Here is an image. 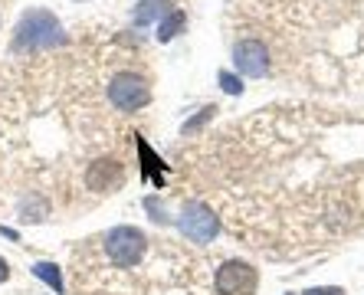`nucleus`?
Returning a JSON list of instances; mask_svg holds the SVG:
<instances>
[{
	"mask_svg": "<svg viewBox=\"0 0 364 295\" xmlns=\"http://www.w3.org/2000/svg\"><path fill=\"white\" fill-rule=\"evenodd\" d=\"M302 295H345V289H338V286H318V289H309V292H302Z\"/></svg>",
	"mask_w": 364,
	"mask_h": 295,
	"instance_id": "4468645a",
	"label": "nucleus"
},
{
	"mask_svg": "<svg viewBox=\"0 0 364 295\" xmlns=\"http://www.w3.org/2000/svg\"><path fill=\"white\" fill-rule=\"evenodd\" d=\"M213 115H217V105H207V109H200L194 118H191V122H184V128H181V132H184V135H191V132H197V128L207 125Z\"/></svg>",
	"mask_w": 364,
	"mask_h": 295,
	"instance_id": "f8f14e48",
	"label": "nucleus"
},
{
	"mask_svg": "<svg viewBox=\"0 0 364 295\" xmlns=\"http://www.w3.org/2000/svg\"><path fill=\"white\" fill-rule=\"evenodd\" d=\"M213 286L220 295H256V286H259V276L250 262H240V259H230L223 262L217 269V279Z\"/></svg>",
	"mask_w": 364,
	"mask_h": 295,
	"instance_id": "39448f33",
	"label": "nucleus"
},
{
	"mask_svg": "<svg viewBox=\"0 0 364 295\" xmlns=\"http://www.w3.org/2000/svg\"><path fill=\"white\" fill-rule=\"evenodd\" d=\"M184 26H187V14H184V10H171L168 17H161V23H158V40L171 43L174 36L181 33V30H184Z\"/></svg>",
	"mask_w": 364,
	"mask_h": 295,
	"instance_id": "1a4fd4ad",
	"label": "nucleus"
},
{
	"mask_svg": "<svg viewBox=\"0 0 364 295\" xmlns=\"http://www.w3.org/2000/svg\"><path fill=\"white\" fill-rule=\"evenodd\" d=\"M135 144H138V151H141V161H144V177H151L154 184H164V161L154 158V151H151V148H148V144H144L138 135H135Z\"/></svg>",
	"mask_w": 364,
	"mask_h": 295,
	"instance_id": "9d476101",
	"label": "nucleus"
},
{
	"mask_svg": "<svg viewBox=\"0 0 364 295\" xmlns=\"http://www.w3.org/2000/svg\"><path fill=\"white\" fill-rule=\"evenodd\" d=\"M122 181H125V171H122L119 161H112V158H99L85 171V184L92 187V191H99V194H109V191L122 187Z\"/></svg>",
	"mask_w": 364,
	"mask_h": 295,
	"instance_id": "0eeeda50",
	"label": "nucleus"
},
{
	"mask_svg": "<svg viewBox=\"0 0 364 295\" xmlns=\"http://www.w3.org/2000/svg\"><path fill=\"white\" fill-rule=\"evenodd\" d=\"M148 210L154 213L151 220H158V223H168V217H164V207H158V200H154V197H151V200H148Z\"/></svg>",
	"mask_w": 364,
	"mask_h": 295,
	"instance_id": "2eb2a0df",
	"label": "nucleus"
},
{
	"mask_svg": "<svg viewBox=\"0 0 364 295\" xmlns=\"http://www.w3.org/2000/svg\"><path fill=\"white\" fill-rule=\"evenodd\" d=\"M30 272H33L36 279H43V282H46V286H50L56 295H63V272H60V266H56V262H33V266H30Z\"/></svg>",
	"mask_w": 364,
	"mask_h": 295,
	"instance_id": "9b49d317",
	"label": "nucleus"
},
{
	"mask_svg": "<svg viewBox=\"0 0 364 295\" xmlns=\"http://www.w3.org/2000/svg\"><path fill=\"white\" fill-rule=\"evenodd\" d=\"M158 17H168V0H141L135 7V14H132L135 26L151 23V20H158Z\"/></svg>",
	"mask_w": 364,
	"mask_h": 295,
	"instance_id": "6e6552de",
	"label": "nucleus"
},
{
	"mask_svg": "<svg viewBox=\"0 0 364 295\" xmlns=\"http://www.w3.org/2000/svg\"><path fill=\"white\" fill-rule=\"evenodd\" d=\"M0 233L7 236V240H17V230H10V227H4V223H0Z\"/></svg>",
	"mask_w": 364,
	"mask_h": 295,
	"instance_id": "f3484780",
	"label": "nucleus"
},
{
	"mask_svg": "<svg viewBox=\"0 0 364 295\" xmlns=\"http://www.w3.org/2000/svg\"><path fill=\"white\" fill-rule=\"evenodd\" d=\"M7 279H10V262L0 256V282H7Z\"/></svg>",
	"mask_w": 364,
	"mask_h": 295,
	"instance_id": "dca6fc26",
	"label": "nucleus"
},
{
	"mask_svg": "<svg viewBox=\"0 0 364 295\" xmlns=\"http://www.w3.org/2000/svg\"><path fill=\"white\" fill-rule=\"evenodd\" d=\"M105 253H109V259L115 262V266L132 269V266H138V262L144 259V253H148V236L138 227H115L105 233Z\"/></svg>",
	"mask_w": 364,
	"mask_h": 295,
	"instance_id": "f03ea898",
	"label": "nucleus"
},
{
	"mask_svg": "<svg viewBox=\"0 0 364 295\" xmlns=\"http://www.w3.org/2000/svg\"><path fill=\"white\" fill-rule=\"evenodd\" d=\"M217 79H220V85H223V92H227V95H240V92H243V82H240V76H233V73H227V69H223Z\"/></svg>",
	"mask_w": 364,
	"mask_h": 295,
	"instance_id": "ddd939ff",
	"label": "nucleus"
},
{
	"mask_svg": "<svg viewBox=\"0 0 364 295\" xmlns=\"http://www.w3.org/2000/svg\"><path fill=\"white\" fill-rule=\"evenodd\" d=\"M63 43H66L63 23L53 17L50 10H26L20 17L17 30H14V50L17 53L50 50V46H63Z\"/></svg>",
	"mask_w": 364,
	"mask_h": 295,
	"instance_id": "f257e3e1",
	"label": "nucleus"
},
{
	"mask_svg": "<svg viewBox=\"0 0 364 295\" xmlns=\"http://www.w3.org/2000/svg\"><path fill=\"white\" fill-rule=\"evenodd\" d=\"M233 63H237V69L243 76L259 79L269 69V53H266V46L259 40H240L233 46Z\"/></svg>",
	"mask_w": 364,
	"mask_h": 295,
	"instance_id": "423d86ee",
	"label": "nucleus"
},
{
	"mask_svg": "<svg viewBox=\"0 0 364 295\" xmlns=\"http://www.w3.org/2000/svg\"><path fill=\"white\" fill-rule=\"evenodd\" d=\"M109 102L122 112H135L151 102V89H148V82H144L141 76H135V73H115L109 82Z\"/></svg>",
	"mask_w": 364,
	"mask_h": 295,
	"instance_id": "7ed1b4c3",
	"label": "nucleus"
},
{
	"mask_svg": "<svg viewBox=\"0 0 364 295\" xmlns=\"http://www.w3.org/2000/svg\"><path fill=\"white\" fill-rule=\"evenodd\" d=\"M181 233L187 236V240H194V243H210L213 236L220 233V220H217V213L207 207V203L200 200H191L184 203V210H181V220H178Z\"/></svg>",
	"mask_w": 364,
	"mask_h": 295,
	"instance_id": "20e7f679",
	"label": "nucleus"
}]
</instances>
